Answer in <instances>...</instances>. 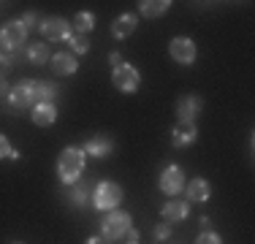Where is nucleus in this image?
Masks as SVG:
<instances>
[{
    "instance_id": "obj_1",
    "label": "nucleus",
    "mask_w": 255,
    "mask_h": 244,
    "mask_svg": "<svg viewBox=\"0 0 255 244\" xmlns=\"http://www.w3.org/2000/svg\"><path fill=\"white\" fill-rule=\"evenodd\" d=\"M82 171H84L82 146H65V149L60 152V157H57V174H60V179H63V185H74V182H79Z\"/></svg>"
},
{
    "instance_id": "obj_2",
    "label": "nucleus",
    "mask_w": 255,
    "mask_h": 244,
    "mask_svg": "<svg viewBox=\"0 0 255 244\" xmlns=\"http://www.w3.org/2000/svg\"><path fill=\"white\" fill-rule=\"evenodd\" d=\"M130 215L123 209H112V212H106V217L101 220V234H103V239H109V242H117V239H123V236L130 231Z\"/></svg>"
},
{
    "instance_id": "obj_3",
    "label": "nucleus",
    "mask_w": 255,
    "mask_h": 244,
    "mask_svg": "<svg viewBox=\"0 0 255 244\" xmlns=\"http://www.w3.org/2000/svg\"><path fill=\"white\" fill-rule=\"evenodd\" d=\"M120 201H123V187H120L117 182H101L93 190V204H95V209H101V212L117 209Z\"/></svg>"
},
{
    "instance_id": "obj_4",
    "label": "nucleus",
    "mask_w": 255,
    "mask_h": 244,
    "mask_svg": "<svg viewBox=\"0 0 255 244\" xmlns=\"http://www.w3.org/2000/svg\"><path fill=\"white\" fill-rule=\"evenodd\" d=\"M112 84L120 90V93L133 95L138 90V84H141V76H138V71L133 68L130 63H123V65H117V68L112 71Z\"/></svg>"
},
{
    "instance_id": "obj_5",
    "label": "nucleus",
    "mask_w": 255,
    "mask_h": 244,
    "mask_svg": "<svg viewBox=\"0 0 255 244\" xmlns=\"http://www.w3.org/2000/svg\"><path fill=\"white\" fill-rule=\"evenodd\" d=\"M8 103L11 109H27V106H35V82L33 79H22V82H16L14 87H11L8 93Z\"/></svg>"
},
{
    "instance_id": "obj_6",
    "label": "nucleus",
    "mask_w": 255,
    "mask_h": 244,
    "mask_svg": "<svg viewBox=\"0 0 255 244\" xmlns=\"http://www.w3.org/2000/svg\"><path fill=\"white\" fill-rule=\"evenodd\" d=\"M25 41H27V27L22 24V19L8 22L3 30H0V46H3L5 52H14V49H19Z\"/></svg>"
},
{
    "instance_id": "obj_7",
    "label": "nucleus",
    "mask_w": 255,
    "mask_h": 244,
    "mask_svg": "<svg viewBox=\"0 0 255 244\" xmlns=\"http://www.w3.org/2000/svg\"><path fill=\"white\" fill-rule=\"evenodd\" d=\"M168 52H171L174 63H179V65H190V63H196V57H198L196 41L185 38V35H179V38H174L171 44H168Z\"/></svg>"
},
{
    "instance_id": "obj_8",
    "label": "nucleus",
    "mask_w": 255,
    "mask_h": 244,
    "mask_svg": "<svg viewBox=\"0 0 255 244\" xmlns=\"http://www.w3.org/2000/svg\"><path fill=\"white\" fill-rule=\"evenodd\" d=\"M38 30L44 33V38H49V41H68L71 35V24L63 19V16H46V19H41L38 24Z\"/></svg>"
},
{
    "instance_id": "obj_9",
    "label": "nucleus",
    "mask_w": 255,
    "mask_h": 244,
    "mask_svg": "<svg viewBox=\"0 0 255 244\" xmlns=\"http://www.w3.org/2000/svg\"><path fill=\"white\" fill-rule=\"evenodd\" d=\"M160 190L166 195H171V198H177L185 190V171L179 166H166L160 174Z\"/></svg>"
},
{
    "instance_id": "obj_10",
    "label": "nucleus",
    "mask_w": 255,
    "mask_h": 244,
    "mask_svg": "<svg viewBox=\"0 0 255 244\" xmlns=\"http://www.w3.org/2000/svg\"><path fill=\"white\" fill-rule=\"evenodd\" d=\"M201 109H204V101H201L198 95H185V98H179V103H177L179 122H193V125H196V117L201 114Z\"/></svg>"
},
{
    "instance_id": "obj_11",
    "label": "nucleus",
    "mask_w": 255,
    "mask_h": 244,
    "mask_svg": "<svg viewBox=\"0 0 255 244\" xmlns=\"http://www.w3.org/2000/svg\"><path fill=\"white\" fill-rule=\"evenodd\" d=\"M196 141H198V127L193 125V122H179L171 130V144L177 146V149H185V146H190Z\"/></svg>"
},
{
    "instance_id": "obj_12",
    "label": "nucleus",
    "mask_w": 255,
    "mask_h": 244,
    "mask_svg": "<svg viewBox=\"0 0 255 244\" xmlns=\"http://www.w3.org/2000/svg\"><path fill=\"white\" fill-rule=\"evenodd\" d=\"M163 220H166L168 225H174V223H182L187 215H190V204L187 201H179V198H174V201H168L166 206H163Z\"/></svg>"
},
{
    "instance_id": "obj_13",
    "label": "nucleus",
    "mask_w": 255,
    "mask_h": 244,
    "mask_svg": "<svg viewBox=\"0 0 255 244\" xmlns=\"http://www.w3.org/2000/svg\"><path fill=\"white\" fill-rule=\"evenodd\" d=\"M52 71L60 73V76H74L79 71V63L71 52H57V54H52Z\"/></svg>"
},
{
    "instance_id": "obj_14",
    "label": "nucleus",
    "mask_w": 255,
    "mask_h": 244,
    "mask_svg": "<svg viewBox=\"0 0 255 244\" xmlns=\"http://www.w3.org/2000/svg\"><path fill=\"white\" fill-rule=\"evenodd\" d=\"M112 149H114V141L109 136H95V138H90V141L82 146V152L90 155V157H109Z\"/></svg>"
},
{
    "instance_id": "obj_15",
    "label": "nucleus",
    "mask_w": 255,
    "mask_h": 244,
    "mask_svg": "<svg viewBox=\"0 0 255 244\" xmlns=\"http://www.w3.org/2000/svg\"><path fill=\"white\" fill-rule=\"evenodd\" d=\"M209 195H212V187H209V182L204 179V176H196V179L190 182V185H187V204H206V201H209Z\"/></svg>"
},
{
    "instance_id": "obj_16",
    "label": "nucleus",
    "mask_w": 255,
    "mask_h": 244,
    "mask_svg": "<svg viewBox=\"0 0 255 244\" xmlns=\"http://www.w3.org/2000/svg\"><path fill=\"white\" fill-rule=\"evenodd\" d=\"M57 120V106L54 103H35L33 106V122L38 127H49Z\"/></svg>"
},
{
    "instance_id": "obj_17",
    "label": "nucleus",
    "mask_w": 255,
    "mask_h": 244,
    "mask_svg": "<svg viewBox=\"0 0 255 244\" xmlns=\"http://www.w3.org/2000/svg\"><path fill=\"white\" fill-rule=\"evenodd\" d=\"M168 8H171V0H141V3H138V14L147 16V19L163 16Z\"/></svg>"
},
{
    "instance_id": "obj_18",
    "label": "nucleus",
    "mask_w": 255,
    "mask_h": 244,
    "mask_svg": "<svg viewBox=\"0 0 255 244\" xmlns=\"http://www.w3.org/2000/svg\"><path fill=\"white\" fill-rule=\"evenodd\" d=\"M136 24H138V19L133 14H123V16H117V19H114L112 35H114V38H128V35H133Z\"/></svg>"
},
{
    "instance_id": "obj_19",
    "label": "nucleus",
    "mask_w": 255,
    "mask_h": 244,
    "mask_svg": "<svg viewBox=\"0 0 255 244\" xmlns=\"http://www.w3.org/2000/svg\"><path fill=\"white\" fill-rule=\"evenodd\" d=\"M90 198H93V185H90L87 179L74 182V193H71V201H74L76 206H87Z\"/></svg>"
},
{
    "instance_id": "obj_20",
    "label": "nucleus",
    "mask_w": 255,
    "mask_h": 244,
    "mask_svg": "<svg viewBox=\"0 0 255 244\" xmlns=\"http://www.w3.org/2000/svg\"><path fill=\"white\" fill-rule=\"evenodd\" d=\"M57 84L54 82H35V101L38 103H52L57 98Z\"/></svg>"
},
{
    "instance_id": "obj_21",
    "label": "nucleus",
    "mask_w": 255,
    "mask_h": 244,
    "mask_svg": "<svg viewBox=\"0 0 255 244\" xmlns=\"http://www.w3.org/2000/svg\"><path fill=\"white\" fill-rule=\"evenodd\" d=\"M74 27H76V35L93 33V27H95V14H90V11H79L76 19H74Z\"/></svg>"
},
{
    "instance_id": "obj_22",
    "label": "nucleus",
    "mask_w": 255,
    "mask_h": 244,
    "mask_svg": "<svg viewBox=\"0 0 255 244\" xmlns=\"http://www.w3.org/2000/svg\"><path fill=\"white\" fill-rule=\"evenodd\" d=\"M27 60L33 65H44V63H49L52 60V54H49V46L46 44H33L27 49Z\"/></svg>"
},
{
    "instance_id": "obj_23",
    "label": "nucleus",
    "mask_w": 255,
    "mask_h": 244,
    "mask_svg": "<svg viewBox=\"0 0 255 244\" xmlns=\"http://www.w3.org/2000/svg\"><path fill=\"white\" fill-rule=\"evenodd\" d=\"M68 44H71V49H74V54H87L90 52V41H87V35H71L68 38Z\"/></svg>"
},
{
    "instance_id": "obj_24",
    "label": "nucleus",
    "mask_w": 255,
    "mask_h": 244,
    "mask_svg": "<svg viewBox=\"0 0 255 244\" xmlns=\"http://www.w3.org/2000/svg\"><path fill=\"white\" fill-rule=\"evenodd\" d=\"M196 244H223V239H220V234H215V231H204V234L196 239Z\"/></svg>"
},
{
    "instance_id": "obj_25",
    "label": "nucleus",
    "mask_w": 255,
    "mask_h": 244,
    "mask_svg": "<svg viewBox=\"0 0 255 244\" xmlns=\"http://www.w3.org/2000/svg\"><path fill=\"white\" fill-rule=\"evenodd\" d=\"M14 63H16L14 54H0V79H3V73H5V71L14 68Z\"/></svg>"
},
{
    "instance_id": "obj_26",
    "label": "nucleus",
    "mask_w": 255,
    "mask_h": 244,
    "mask_svg": "<svg viewBox=\"0 0 255 244\" xmlns=\"http://www.w3.org/2000/svg\"><path fill=\"white\" fill-rule=\"evenodd\" d=\"M168 236H171V225H168V223H160V225L155 228V239H157V242H166Z\"/></svg>"
},
{
    "instance_id": "obj_27",
    "label": "nucleus",
    "mask_w": 255,
    "mask_h": 244,
    "mask_svg": "<svg viewBox=\"0 0 255 244\" xmlns=\"http://www.w3.org/2000/svg\"><path fill=\"white\" fill-rule=\"evenodd\" d=\"M22 24H25L27 30H33V27H38L41 19H38V14H33V11H27L25 16H22Z\"/></svg>"
},
{
    "instance_id": "obj_28",
    "label": "nucleus",
    "mask_w": 255,
    "mask_h": 244,
    "mask_svg": "<svg viewBox=\"0 0 255 244\" xmlns=\"http://www.w3.org/2000/svg\"><path fill=\"white\" fill-rule=\"evenodd\" d=\"M14 149V146L8 144V138L3 136V133H0V157H8V152Z\"/></svg>"
},
{
    "instance_id": "obj_29",
    "label": "nucleus",
    "mask_w": 255,
    "mask_h": 244,
    "mask_svg": "<svg viewBox=\"0 0 255 244\" xmlns=\"http://www.w3.org/2000/svg\"><path fill=\"white\" fill-rule=\"evenodd\" d=\"M8 93H11V87L5 84V79H0V101H8Z\"/></svg>"
},
{
    "instance_id": "obj_30",
    "label": "nucleus",
    "mask_w": 255,
    "mask_h": 244,
    "mask_svg": "<svg viewBox=\"0 0 255 244\" xmlns=\"http://www.w3.org/2000/svg\"><path fill=\"white\" fill-rule=\"evenodd\" d=\"M109 63H112L114 68H117V65H123V54H120V52H112V54H109Z\"/></svg>"
},
{
    "instance_id": "obj_31",
    "label": "nucleus",
    "mask_w": 255,
    "mask_h": 244,
    "mask_svg": "<svg viewBox=\"0 0 255 244\" xmlns=\"http://www.w3.org/2000/svg\"><path fill=\"white\" fill-rule=\"evenodd\" d=\"M198 225H201V234H204V231H209V228H212V220H209V217L204 215L201 220H198Z\"/></svg>"
},
{
    "instance_id": "obj_32",
    "label": "nucleus",
    "mask_w": 255,
    "mask_h": 244,
    "mask_svg": "<svg viewBox=\"0 0 255 244\" xmlns=\"http://www.w3.org/2000/svg\"><path fill=\"white\" fill-rule=\"evenodd\" d=\"M84 244H109V239H103V236H93V239H87Z\"/></svg>"
},
{
    "instance_id": "obj_33",
    "label": "nucleus",
    "mask_w": 255,
    "mask_h": 244,
    "mask_svg": "<svg viewBox=\"0 0 255 244\" xmlns=\"http://www.w3.org/2000/svg\"><path fill=\"white\" fill-rule=\"evenodd\" d=\"M125 236H130V242H138V231H136V228H130Z\"/></svg>"
},
{
    "instance_id": "obj_34",
    "label": "nucleus",
    "mask_w": 255,
    "mask_h": 244,
    "mask_svg": "<svg viewBox=\"0 0 255 244\" xmlns=\"http://www.w3.org/2000/svg\"><path fill=\"white\" fill-rule=\"evenodd\" d=\"M128 244H138V242H128Z\"/></svg>"
},
{
    "instance_id": "obj_35",
    "label": "nucleus",
    "mask_w": 255,
    "mask_h": 244,
    "mask_svg": "<svg viewBox=\"0 0 255 244\" xmlns=\"http://www.w3.org/2000/svg\"><path fill=\"white\" fill-rule=\"evenodd\" d=\"M14 244H22V242H14Z\"/></svg>"
}]
</instances>
